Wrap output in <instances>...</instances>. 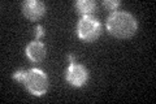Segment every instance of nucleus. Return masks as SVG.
Wrapping results in <instances>:
<instances>
[{"label":"nucleus","mask_w":156,"mask_h":104,"mask_svg":"<svg viewBox=\"0 0 156 104\" xmlns=\"http://www.w3.org/2000/svg\"><path fill=\"white\" fill-rule=\"evenodd\" d=\"M105 23H107L108 31L113 37L120 39H126V38L133 37L136 31V27H138L136 20L130 13L122 12V11L113 12L107 18Z\"/></svg>","instance_id":"f257e3e1"},{"label":"nucleus","mask_w":156,"mask_h":104,"mask_svg":"<svg viewBox=\"0 0 156 104\" xmlns=\"http://www.w3.org/2000/svg\"><path fill=\"white\" fill-rule=\"evenodd\" d=\"M21 83L33 95L42 96L43 94H46L48 88V77L41 69L33 68L29 69V70H25V76H23Z\"/></svg>","instance_id":"f03ea898"},{"label":"nucleus","mask_w":156,"mask_h":104,"mask_svg":"<svg viewBox=\"0 0 156 104\" xmlns=\"http://www.w3.org/2000/svg\"><path fill=\"white\" fill-rule=\"evenodd\" d=\"M77 34L82 41L94 42L101 34V25L95 17L83 16L77 25Z\"/></svg>","instance_id":"7ed1b4c3"},{"label":"nucleus","mask_w":156,"mask_h":104,"mask_svg":"<svg viewBox=\"0 0 156 104\" xmlns=\"http://www.w3.org/2000/svg\"><path fill=\"white\" fill-rule=\"evenodd\" d=\"M66 81L74 87H82L89 80V70L81 64L72 63L65 73Z\"/></svg>","instance_id":"20e7f679"},{"label":"nucleus","mask_w":156,"mask_h":104,"mask_svg":"<svg viewBox=\"0 0 156 104\" xmlns=\"http://www.w3.org/2000/svg\"><path fill=\"white\" fill-rule=\"evenodd\" d=\"M22 12L25 17L31 20V21H37L41 18L46 12V4L39 0H26L22 3Z\"/></svg>","instance_id":"39448f33"},{"label":"nucleus","mask_w":156,"mask_h":104,"mask_svg":"<svg viewBox=\"0 0 156 104\" xmlns=\"http://www.w3.org/2000/svg\"><path fill=\"white\" fill-rule=\"evenodd\" d=\"M26 55L34 63H39L42 61L46 56V47L44 44L39 41H34L31 42L29 46L26 47Z\"/></svg>","instance_id":"423d86ee"},{"label":"nucleus","mask_w":156,"mask_h":104,"mask_svg":"<svg viewBox=\"0 0 156 104\" xmlns=\"http://www.w3.org/2000/svg\"><path fill=\"white\" fill-rule=\"evenodd\" d=\"M95 7H96V4L92 0H78L74 4L76 12L82 14V16H91Z\"/></svg>","instance_id":"0eeeda50"},{"label":"nucleus","mask_w":156,"mask_h":104,"mask_svg":"<svg viewBox=\"0 0 156 104\" xmlns=\"http://www.w3.org/2000/svg\"><path fill=\"white\" fill-rule=\"evenodd\" d=\"M121 5V3L119 2V0H104L103 2V7L105 9H108V11H115Z\"/></svg>","instance_id":"6e6552de"},{"label":"nucleus","mask_w":156,"mask_h":104,"mask_svg":"<svg viewBox=\"0 0 156 104\" xmlns=\"http://www.w3.org/2000/svg\"><path fill=\"white\" fill-rule=\"evenodd\" d=\"M23 76H25V70H17L16 73L13 74V78L16 81H18V82H22V80H23Z\"/></svg>","instance_id":"1a4fd4ad"},{"label":"nucleus","mask_w":156,"mask_h":104,"mask_svg":"<svg viewBox=\"0 0 156 104\" xmlns=\"http://www.w3.org/2000/svg\"><path fill=\"white\" fill-rule=\"evenodd\" d=\"M44 35V29H43V26H41V25H38V26L35 27V38H41Z\"/></svg>","instance_id":"9d476101"},{"label":"nucleus","mask_w":156,"mask_h":104,"mask_svg":"<svg viewBox=\"0 0 156 104\" xmlns=\"http://www.w3.org/2000/svg\"><path fill=\"white\" fill-rule=\"evenodd\" d=\"M68 59H69V60H70V64H72V63H76V61H74V57H73L72 55L68 56Z\"/></svg>","instance_id":"9b49d317"}]
</instances>
